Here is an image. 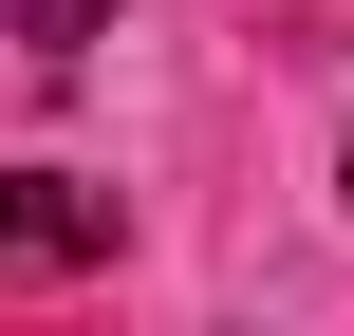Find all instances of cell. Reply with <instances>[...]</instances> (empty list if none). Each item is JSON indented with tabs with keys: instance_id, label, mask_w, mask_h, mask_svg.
Returning <instances> with one entry per match:
<instances>
[{
	"instance_id": "cell-1",
	"label": "cell",
	"mask_w": 354,
	"mask_h": 336,
	"mask_svg": "<svg viewBox=\"0 0 354 336\" xmlns=\"http://www.w3.org/2000/svg\"><path fill=\"white\" fill-rule=\"evenodd\" d=\"M0 262H112V187L93 168H0Z\"/></svg>"
},
{
	"instance_id": "cell-2",
	"label": "cell",
	"mask_w": 354,
	"mask_h": 336,
	"mask_svg": "<svg viewBox=\"0 0 354 336\" xmlns=\"http://www.w3.org/2000/svg\"><path fill=\"white\" fill-rule=\"evenodd\" d=\"M0 37H19V56H93V37H112V0H0Z\"/></svg>"
}]
</instances>
